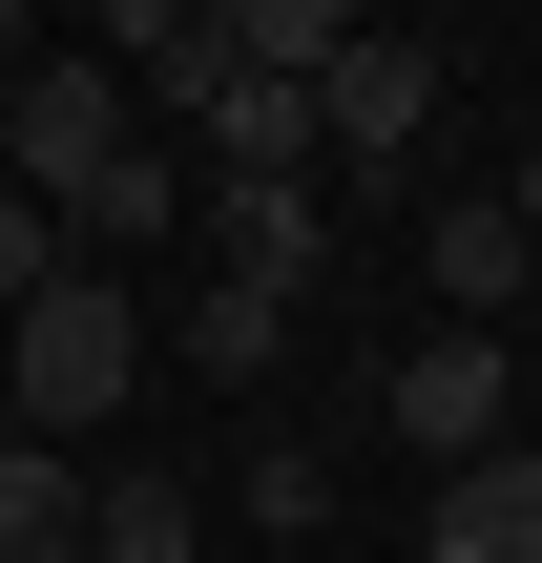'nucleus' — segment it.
<instances>
[{
	"instance_id": "obj_1",
	"label": "nucleus",
	"mask_w": 542,
	"mask_h": 563,
	"mask_svg": "<svg viewBox=\"0 0 542 563\" xmlns=\"http://www.w3.org/2000/svg\"><path fill=\"white\" fill-rule=\"evenodd\" d=\"M0 376H21V439H104V418H125V376H146V313L63 251V272L0 313Z\"/></svg>"
},
{
	"instance_id": "obj_2",
	"label": "nucleus",
	"mask_w": 542,
	"mask_h": 563,
	"mask_svg": "<svg viewBox=\"0 0 542 563\" xmlns=\"http://www.w3.org/2000/svg\"><path fill=\"white\" fill-rule=\"evenodd\" d=\"M125 146H146V125H125V84H104V63H0V188L84 209Z\"/></svg>"
},
{
	"instance_id": "obj_3",
	"label": "nucleus",
	"mask_w": 542,
	"mask_h": 563,
	"mask_svg": "<svg viewBox=\"0 0 542 563\" xmlns=\"http://www.w3.org/2000/svg\"><path fill=\"white\" fill-rule=\"evenodd\" d=\"M522 439V355L501 334H418L397 355V460H501Z\"/></svg>"
},
{
	"instance_id": "obj_4",
	"label": "nucleus",
	"mask_w": 542,
	"mask_h": 563,
	"mask_svg": "<svg viewBox=\"0 0 542 563\" xmlns=\"http://www.w3.org/2000/svg\"><path fill=\"white\" fill-rule=\"evenodd\" d=\"M418 125H439V63H418L397 21H355V42L313 63V167H334V146H355V167H397Z\"/></svg>"
},
{
	"instance_id": "obj_5",
	"label": "nucleus",
	"mask_w": 542,
	"mask_h": 563,
	"mask_svg": "<svg viewBox=\"0 0 542 563\" xmlns=\"http://www.w3.org/2000/svg\"><path fill=\"white\" fill-rule=\"evenodd\" d=\"M209 272H251V292H313V272H334V209H313V167H230V188H209Z\"/></svg>"
},
{
	"instance_id": "obj_6",
	"label": "nucleus",
	"mask_w": 542,
	"mask_h": 563,
	"mask_svg": "<svg viewBox=\"0 0 542 563\" xmlns=\"http://www.w3.org/2000/svg\"><path fill=\"white\" fill-rule=\"evenodd\" d=\"M439 563H542V460H439Z\"/></svg>"
},
{
	"instance_id": "obj_7",
	"label": "nucleus",
	"mask_w": 542,
	"mask_h": 563,
	"mask_svg": "<svg viewBox=\"0 0 542 563\" xmlns=\"http://www.w3.org/2000/svg\"><path fill=\"white\" fill-rule=\"evenodd\" d=\"M209 167H313V84H272V63H209Z\"/></svg>"
},
{
	"instance_id": "obj_8",
	"label": "nucleus",
	"mask_w": 542,
	"mask_h": 563,
	"mask_svg": "<svg viewBox=\"0 0 542 563\" xmlns=\"http://www.w3.org/2000/svg\"><path fill=\"white\" fill-rule=\"evenodd\" d=\"M209 543V501H188V481H146V460H104V481H84V563H188Z\"/></svg>"
},
{
	"instance_id": "obj_9",
	"label": "nucleus",
	"mask_w": 542,
	"mask_h": 563,
	"mask_svg": "<svg viewBox=\"0 0 542 563\" xmlns=\"http://www.w3.org/2000/svg\"><path fill=\"white\" fill-rule=\"evenodd\" d=\"M522 272H542V251H522V209H501V188H480V209H439V313H460V334H480Z\"/></svg>"
},
{
	"instance_id": "obj_10",
	"label": "nucleus",
	"mask_w": 542,
	"mask_h": 563,
	"mask_svg": "<svg viewBox=\"0 0 542 563\" xmlns=\"http://www.w3.org/2000/svg\"><path fill=\"white\" fill-rule=\"evenodd\" d=\"M0 563H84V481H63V439H0Z\"/></svg>"
},
{
	"instance_id": "obj_11",
	"label": "nucleus",
	"mask_w": 542,
	"mask_h": 563,
	"mask_svg": "<svg viewBox=\"0 0 542 563\" xmlns=\"http://www.w3.org/2000/svg\"><path fill=\"white\" fill-rule=\"evenodd\" d=\"M209 21H230V63H272V84H313V63H334V42H355L376 0H209Z\"/></svg>"
},
{
	"instance_id": "obj_12",
	"label": "nucleus",
	"mask_w": 542,
	"mask_h": 563,
	"mask_svg": "<svg viewBox=\"0 0 542 563\" xmlns=\"http://www.w3.org/2000/svg\"><path fill=\"white\" fill-rule=\"evenodd\" d=\"M188 355H209V376H272V355H292V292H251V272H209V313H188Z\"/></svg>"
},
{
	"instance_id": "obj_13",
	"label": "nucleus",
	"mask_w": 542,
	"mask_h": 563,
	"mask_svg": "<svg viewBox=\"0 0 542 563\" xmlns=\"http://www.w3.org/2000/svg\"><path fill=\"white\" fill-rule=\"evenodd\" d=\"M63 230H84V251H125V230H167V146H125V167H104V188H84Z\"/></svg>"
},
{
	"instance_id": "obj_14",
	"label": "nucleus",
	"mask_w": 542,
	"mask_h": 563,
	"mask_svg": "<svg viewBox=\"0 0 542 563\" xmlns=\"http://www.w3.org/2000/svg\"><path fill=\"white\" fill-rule=\"evenodd\" d=\"M251 522H272V543H313V522H334V460H313V439H272V460H251Z\"/></svg>"
},
{
	"instance_id": "obj_15",
	"label": "nucleus",
	"mask_w": 542,
	"mask_h": 563,
	"mask_svg": "<svg viewBox=\"0 0 542 563\" xmlns=\"http://www.w3.org/2000/svg\"><path fill=\"white\" fill-rule=\"evenodd\" d=\"M42 272H63V209H42V188H0V313H21Z\"/></svg>"
},
{
	"instance_id": "obj_16",
	"label": "nucleus",
	"mask_w": 542,
	"mask_h": 563,
	"mask_svg": "<svg viewBox=\"0 0 542 563\" xmlns=\"http://www.w3.org/2000/svg\"><path fill=\"white\" fill-rule=\"evenodd\" d=\"M167 21H188V0H104V42H125V63H146V42H167Z\"/></svg>"
},
{
	"instance_id": "obj_17",
	"label": "nucleus",
	"mask_w": 542,
	"mask_h": 563,
	"mask_svg": "<svg viewBox=\"0 0 542 563\" xmlns=\"http://www.w3.org/2000/svg\"><path fill=\"white\" fill-rule=\"evenodd\" d=\"M501 209H522V251H542V146H522V188H501Z\"/></svg>"
},
{
	"instance_id": "obj_18",
	"label": "nucleus",
	"mask_w": 542,
	"mask_h": 563,
	"mask_svg": "<svg viewBox=\"0 0 542 563\" xmlns=\"http://www.w3.org/2000/svg\"><path fill=\"white\" fill-rule=\"evenodd\" d=\"M0 63H21V0H0Z\"/></svg>"
}]
</instances>
